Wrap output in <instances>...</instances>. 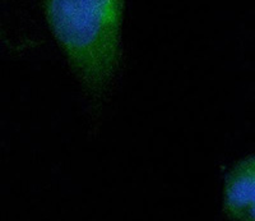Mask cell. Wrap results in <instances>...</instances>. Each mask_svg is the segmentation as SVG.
Wrapping results in <instances>:
<instances>
[{"label": "cell", "instance_id": "cell-1", "mask_svg": "<svg viewBox=\"0 0 255 221\" xmlns=\"http://www.w3.org/2000/svg\"><path fill=\"white\" fill-rule=\"evenodd\" d=\"M125 0H44L50 32L92 104H101L123 58Z\"/></svg>", "mask_w": 255, "mask_h": 221}, {"label": "cell", "instance_id": "cell-2", "mask_svg": "<svg viewBox=\"0 0 255 221\" xmlns=\"http://www.w3.org/2000/svg\"><path fill=\"white\" fill-rule=\"evenodd\" d=\"M223 211L238 221H255V155L238 161L223 184Z\"/></svg>", "mask_w": 255, "mask_h": 221}]
</instances>
